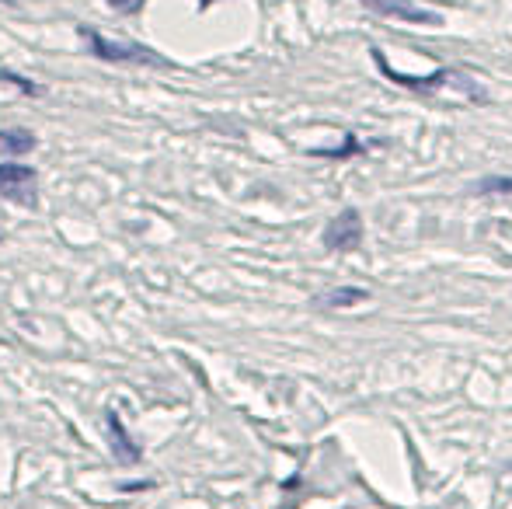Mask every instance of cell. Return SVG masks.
I'll return each instance as SVG.
<instances>
[{
	"instance_id": "cell-3",
	"label": "cell",
	"mask_w": 512,
	"mask_h": 509,
	"mask_svg": "<svg viewBox=\"0 0 512 509\" xmlns=\"http://www.w3.org/2000/svg\"><path fill=\"white\" fill-rule=\"evenodd\" d=\"M363 241V217L356 210H342L328 227H324V248L331 252H352Z\"/></svg>"
},
{
	"instance_id": "cell-10",
	"label": "cell",
	"mask_w": 512,
	"mask_h": 509,
	"mask_svg": "<svg viewBox=\"0 0 512 509\" xmlns=\"http://www.w3.org/2000/svg\"><path fill=\"white\" fill-rule=\"evenodd\" d=\"M0 81H11V84H14V88H21V91H25V95H42V88H39V84L25 81V77L11 74V70H0Z\"/></svg>"
},
{
	"instance_id": "cell-8",
	"label": "cell",
	"mask_w": 512,
	"mask_h": 509,
	"mask_svg": "<svg viewBox=\"0 0 512 509\" xmlns=\"http://www.w3.org/2000/svg\"><path fill=\"white\" fill-rule=\"evenodd\" d=\"M359 150H363V143H359L356 136H345L342 147H335V150H310V154H317V157H349V154H359Z\"/></svg>"
},
{
	"instance_id": "cell-11",
	"label": "cell",
	"mask_w": 512,
	"mask_h": 509,
	"mask_svg": "<svg viewBox=\"0 0 512 509\" xmlns=\"http://www.w3.org/2000/svg\"><path fill=\"white\" fill-rule=\"evenodd\" d=\"M108 4H112L115 11H122V14H136V11H143V4H147V0H108Z\"/></svg>"
},
{
	"instance_id": "cell-9",
	"label": "cell",
	"mask_w": 512,
	"mask_h": 509,
	"mask_svg": "<svg viewBox=\"0 0 512 509\" xmlns=\"http://www.w3.org/2000/svg\"><path fill=\"white\" fill-rule=\"evenodd\" d=\"M474 192H488V196H499V192H512V178H485V182L474 185Z\"/></svg>"
},
{
	"instance_id": "cell-6",
	"label": "cell",
	"mask_w": 512,
	"mask_h": 509,
	"mask_svg": "<svg viewBox=\"0 0 512 509\" xmlns=\"http://www.w3.org/2000/svg\"><path fill=\"white\" fill-rule=\"evenodd\" d=\"M35 143H39V140H35L32 129H21V126L0 129V157H21V154H32Z\"/></svg>"
},
{
	"instance_id": "cell-12",
	"label": "cell",
	"mask_w": 512,
	"mask_h": 509,
	"mask_svg": "<svg viewBox=\"0 0 512 509\" xmlns=\"http://www.w3.org/2000/svg\"><path fill=\"white\" fill-rule=\"evenodd\" d=\"M199 4H203V7H209V4H213V0H199Z\"/></svg>"
},
{
	"instance_id": "cell-7",
	"label": "cell",
	"mask_w": 512,
	"mask_h": 509,
	"mask_svg": "<svg viewBox=\"0 0 512 509\" xmlns=\"http://www.w3.org/2000/svg\"><path fill=\"white\" fill-rule=\"evenodd\" d=\"M370 300V293L359 290V286H342V290H331L324 297L314 300V307H324V311H335V307H352V304H363Z\"/></svg>"
},
{
	"instance_id": "cell-2",
	"label": "cell",
	"mask_w": 512,
	"mask_h": 509,
	"mask_svg": "<svg viewBox=\"0 0 512 509\" xmlns=\"http://www.w3.org/2000/svg\"><path fill=\"white\" fill-rule=\"evenodd\" d=\"M0 199H11V203L35 210L39 206V175L35 168L18 161H4L0 164Z\"/></svg>"
},
{
	"instance_id": "cell-5",
	"label": "cell",
	"mask_w": 512,
	"mask_h": 509,
	"mask_svg": "<svg viewBox=\"0 0 512 509\" xmlns=\"http://www.w3.org/2000/svg\"><path fill=\"white\" fill-rule=\"evenodd\" d=\"M108 433H112V447H115L119 464H136V461H140V447L129 440V429L122 426V419L115 412H108Z\"/></svg>"
},
{
	"instance_id": "cell-4",
	"label": "cell",
	"mask_w": 512,
	"mask_h": 509,
	"mask_svg": "<svg viewBox=\"0 0 512 509\" xmlns=\"http://www.w3.org/2000/svg\"><path fill=\"white\" fill-rule=\"evenodd\" d=\"M370 11L384 14V18H405V21H415V25H439V14L425 11V7H415L408 0H363Z\"/></svg>"
},
{
	"instance_id": "cell-1",
	"label": "cell",
	"mask_w": 512,
	"mask_h": 509,
	"mask_svg": "<svg viewBox=\"0 0 512 509\" xmlns=\"http://www.w3.org/2000/svg\"><path fill=\"white\" fill-rule=\"evenodd\" d=\"M84 42L91 46V53L98 56V60H108V63H150V67H168V63L161 60V56L154 53V49L140 46V42H112L105 39L102 32H95V28H81Z\"/></svg>"
}]
</instances>
